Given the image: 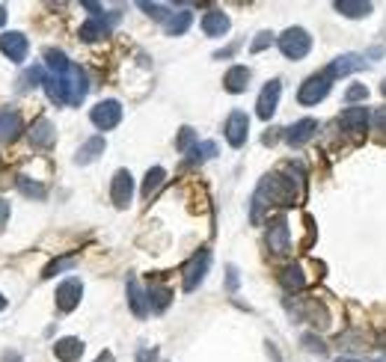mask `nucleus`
I'll list each match as a JSON object with an SVG mask.
<instances>
[{"instance_id":"obj_21","label":"nucleus","mask_w":386,"mask_h":362,"mask_svg":"<svg viewBox=\"0 0 386 362\" xmlns=\"http://www.w3.org/2000/svg\"><path fill=\"white\" fill-rule=\"evenodd\" d=\"M250 78H253V71L247 66H232L226 71V78H223V86H226V92L238 95V92H244L247 86H250Z\"/></svg>"},{"instance_id":"obj_1","label":"nucleus","mask_w":386,"mask_h":362,"mask_svg":"<svg viewBox=\"0 0 386 362\" xmlns=\"http://www.w3.org/2000/svg\"><path fill=\"white\" fill-rule=\"evenodd\" d=\"M297 196H301V179H289V176H282V172H270V176L261 179L259 190L253 196L250 220L259 223L265 205H282V208L297 205Z\"/></svg>"},{"instance_id":"obj_29","label":"nucleus","mask_w":386,"mask_h":362,"mask_svg":"<svg viewBox=\"0 0 386 362\" xmlns=\"http://www.w3.org/2000/svg\"><path fill=\"white\" fill-rule=\"evenodd\" d=\"M188 155H191V158H188V167H196V164H202V160H211V158L217 155V143H211V140L196 143Z\"/></svg>"},{"instance_id":"obj_4","label":"nucleus","mask_w":386,"mask_h":362,"mask_svg":"<svg viewBox=\"0 0 386 362\" xmlns=\"http://www.w3.org/2000/svg\"><path fill=\"white\" fill-rule=\"evenodd\" d=\"M208 267H211V249L208 246H202V249H196V253L191 256V261L184 265V279H181V288L184 291H196L199 285H202V279H205V273H208Z\"/></svg>"},{"instance_id":"obj_10","label":"nucleus","mask_w":386,"mask_h":362,"mask_svg":"<svg viewBox=\"0 0 386 362\" xmlns=\"http://www.w3.org/2000/svg\"><path fill=\"white\" fill-rule=\"evenodd\" d=\"M134 199V176L128 169H116L113 181H110V202L116 208H128Z\"/></svg>"},{"instance_id":"obj_41","label":"nucleus","mask_w":386,"mask_h":362,"mask_svg":"<svg viewBox=\"0 0 386 362\" xmlns=\"http://www.w3.org/2000/svg\"><path fill=\"white\" fill-rule=\"evenodd\" d=\"M6 223H9V202L6 199H0V232L6 229Z\"/></svg>"},{"instance_id":"obj_33","label":"nucleus","mask_w":386,"mask_h":362,"mask_svg":"<svg viewBox=\"0 0 386 362\" xmlns=\"http://www.w3.org/2000/svg\"><path fill=\"white\" fill-rule=\"evenodd\" d=\"M371 131H375L380 143H386V107L371 110Z\"/></svg>"},{"instance_id":"obj_17","label":"nucleus","mask_w":386,"mask_h":362,"mask_svg":"<svg viewBox=\"0 0 386 362\" xmlns=\"http://www.w3.org/2000/svg\"><path fill=\"white\" fill-rule=\"evenodd\" d=\"M232 27V21L226 12H220V9H208L205 15H202V33L208 36V39H220V36H226Z\"/></svg>"},{"instance_id":"obj_23","label":"nucleus","mask_w":386,"mask_h":362,"mask_svg":"<svg viewBox=\"0 0 386 362\" xmlns=\"http://www.w3.org/2000/svg\"><path fill=\"white\" fill-rule=\"evenodd\" d=\"M128 306L137 318H146L149 315V294L140 288V282H137L134 277L128 279Z\"/></svg>"},{"instance_id":"obj_7","label":"nucleus","mask_w":386,"mask_h":362,"mask_svg":"<svg viewBox=\"0 0 386 362\" xmlns=\"http://www.w3.org/2000/svg\"><path fill=\"white\" fill-rule=\"evenodd\" d=\"M92 125L98 131H113L116 125L122 122V104L116 102V98H107V102H98L92 107V113H90Z\"/></svg>"},{"instance_id":"obj_38","label":"nucleus","mask_w":386,"mask_h":362,"mask_svg":"<svg viewBox=\"0 0 386 362\" xmlns=\"http://www.w3.org/2000/svg\"><path fill=\"white\" fill-rule=\"evenodd\" d=\"M268 45H273V33H270V30H261V33L256 36V39H253L250 51H253V54H259V51H265Z\"/></svg>"},{"instance_id":"obj_24","label":"nucleus","mask_w":386,"mask_h":362,"mask_svg":"<svg viewBox=\"0 0 386 362\" xmlns=\"http://www.w3.org/2000/svg\"><path fill=\"white\" fill-rule=\"evenodd\" d=\"M146 294H149V309H152L155 315L167 312L170 303H172V288H167V285H152Z\"/></svg>"},{"instance_id":"obj_44","label":"nucleus","mask_w":386,"mask_h":362,"mask_svg":"<svg viewBox=\"0 0 386 362\" xmlns=\"http://www.w3.org/2000/svg\"><path fill=\"white\" fill-rule=\"evenodd\" d=\"M95 362H116V356H113V354H110V351H102V354H98V356H95Z\"/></svg>"},{"instance_id":"obj_36","label":"nucleus","mask_w":386,"mask_h":362,"mask_svg":"<svg viewBox=\"0 0 386 362\" xmlns=\"http://www.w3.org/2000/svg\"><path fill=\"white\" fill-rule=\"evenodd\" d=\"M137 6H140L143 12H146V15H152V18H158V21H164L167 24V18L172 15V12L164 6V4H146V0H140V4H137Z\"/></svg>"},{"instance_id":"obj_32","label":"nucleus","mask_w":386,"mask_h":362,"mask_svg":"<svg viewBox=\"0 0 386 362\" xmlns=\"http://www.w3.org/2000/svg\"><path fill=\"white\" fill-rule=\"evenodd\" d=\"M164 179H167V169H164V167H152V169H149V172H146V181H143V196H146V199L152 196L158 187L164 184Z\"/></svg>"},{"instance_id":"obj_22","label":"nucleus","mask_w":386,"mask_h":362,"mask_svg":"<svg viewBox=\"0 0 386 362\" xmlns=\"http://www.w3.org/2000/svg\"><path fill=\"white\" fill-rule=\"evenodd\" d=\"M104 137H90L81 148H78V155H74V164H81V167H86V164H92V160H98V155H104Z\"/></svg>"},{"instance_id":"obj_28","label":"nucleus","mask_w":386,"mask_h":362,"mask_svg":"<svg viewBox=\"0 0 386 362\" xmlns=\"http://www.w3.org/2000/svg\"><path fill=\"white\" fill-rule=\"evenodd\" d=\"M45 66L51 69V74H66V71H71L74 62L63 51H57V48H48V51H45Z\"/></svg>"},{"instance_id":"obj_46","label":"nucleus","mask_w":386,"mask_h":362,"mask_svg":"<svg viewBox=\"0 0 386 362\" xmlns=\"http://www.w3.org/2000/svg\"><path fill=\"white\" fill-rule=\"evenodd\" d=\"M0 309H6V297L4 294H0Z\"/></svg>"},{"instance_id":"obj_37","label":"nucleus","mask_w":386,"mask_h":362,"mask_svg":"<svg viewBox=\"0 0 386 362\" xmlns=\"http://www.w3.org/2000/svg\"><path fill=\"white\" fill-rule=\"evenodd\" d=\"M366 95H368V86L354 83V86H347V92H345V104H357V102H363Z\"/></svg>"},{"instance_id":"obj_11","label":"nucleus","mask_w":386,"mask_h":362,"mask_svg":"<svg viewBox=\"0 0 386 362\" xmlns=\"http://www.w3.org/2000/svg\"><path fill=\"white\" fill-rule=\"evenodd\" d=\"M0 51H4V57H9L12 62H24L27 60V51H30V42L24 33L9 30V33L0 36Z\"/></svg>"},{"instance_id":"obj_47","label":"nucleus","mask_w":386,"mask_h":362,"mask_svg":"<svg viewBox=\"0 0 386 362\" xmlns=\"http://www.w3.org/2000/svg\"><path fill=\"white\" fill-rule=\"evenodd\" d=\"M380 92H383V95H386V81H383V86H380Z\"/></svg>"},{"instance_id":"obj_20","label":"nucleus","mask_w":386,"mask_h":362,"mask_svg":"<svg viewBox=\"0 0 386 362\" xmlns=\"http://www.w3.org/2000/svg\"><path fill=\"white\" fill-rule=\"evenodd\" d=\"M54 356L60 362H78L83 356V342L74 339V335H66V339H57L54 344Z\"/></svg>"},{"instance_id":"obj_13","label":"nucleus","mask_w":386,"mask_h":362,"mask_svg":"<svg viewBox=\"0 0 386 362\" xmlns=\"http://www.w3.org/2000/svg\"><path fill=\"white\" fill-rule=\"evenodd\" d=\"M368 66H371V62H368L366 57H359V54H342V57H336L324 71H327L330 78L336 81V78H345V74L363 71V69H368Z\"/></svg>"},{"instance_id":"obj_31","label":"nucleus","mask_w":386,"mask_h":362,"mask_svg":"<svg viewBox=\"0 0 386 362\" xmlns=\"http://www.w3.org/2000/svg\"><path fill=\"white\" fill-rule=\"evenodd\" d=\"M45 81H48L45 69L42 66H33V69H27V71L21 74V86H18V90L24 92V90H33V86H45Z\"/></svg>"},{"instance_id":"obj_8","label":"nucleus","mask_w":386,"mask_h":362,"mask_svg":"<svg viewBox=\"0 0 386 362\" xmlns=\"http://www.w3.org/2000/svg\"><path fill=\"white\" fill-rule=\"evenodd\" d=\"M223 134H226V143L232 148H241L247 143V137H250V116L244 110H232L226 125H223Z\"/></svg>"},{"instance_id":"obj_3","label":"nucleus","mask_w":386,"mask_h":362,"mask_svg":"<svg viewBox=\"0 0 386 362\" xmlns=\"http://www.w3.org/2000/svg\"><path fill=\"white\" fill-rule=\"evenodd\" d=\"M277 48L282 51L285 60H303L309 51H312V36H309L303 27H289L277 39Z\"/></svg>"},{"instance_id":"obj_42","label":"nucleus","mask_w":386,"mask_h":362,"mask_svg":"<svg viewBox=\"0 0 386 362\" xmlns=\"http://www.w3.org/2000/svg\"><path fill=\"white\" fill-rule=\"evenodd\" d=\"M229 288L232 291L238 288V270H235V267H229Z\"/></svg>"},{"instance_id":"obj_43","label":"nucleus","mask_w":386,"mask_h":362,"mask_svg":"<svg viewBox=\"0 0 386 362\" xmlns=\"http://www.w3.org/2000/svg\"><path fill=\"white\" fill-rule=\"evenodd\" d=\"M4 362H24V359H21L18 351H6V354H4Z\"/></svg>"},{"instance_id":"obj_18","label":"nucleus","mask_w":386,"mask_h":362,"mask_svg":"<svg viewBox=\"0 0 386 362\" xmlns=\"http://www.w3.org/2000/svg\"><path fill=\"white\" fill-rule=\"evenodd\" d=\"M30 134V143L36 146V148H51L54 143H57V128H54V122L51 119H36L33 122V128L27 131Z\"/></svg>"},{"instance_id":"obj_14","label":"nucleus","mask_w":386,"mask_h":362,"mask_svg":"<svg viewBox=\"0 0 386 362\" xmlns=\"http://www.w3.org/2000/svg\"><path fill=\"white\" fill-rule=\"evenodd\" d=\"M119 21V12H113V15H98V18H90L81 27V39L83 42H98L104 39V36H110V30H113V24Z\"/></svg>"},{"instance_id":"obj_16","label":"nucleus","mask_w":386,"mask_h":362,"mask_svg":"<svg viewBox=\"0 0 386 362\" xmlns=\"http://www.w3.org/2000/svg\"><path fill=\"white\" fill-rule=\"evenodd\" d=\"M66 78V86H69V107H78L83 98H86V90H90V83H86V71L71 66V71L63 74Z\"/></svg>"},{"instance_id":"obj_40","label":"nucleus","mask_w":386,"mask_h":362,"mask_svg":"<svg viewBox=\"0 0 386 362\" xmlns=\"http://www.w3.org/2000/svg\"><path fill=\"white\" fill-rule=\"evenodd\" d=\"M158 347H140V351H137V359L134 362H158Z\"/></svg>"},{"instance_id":"obj_26","label":"nucleus","mask_w":386,"mask_h":362,"mask_svg":"<svg viewBox=\"0 0 386 362\" xmlns=\"http://www.w3.org/2000/svg\"><path fill=\"white\" fill-rule=\"evenodd\" d=\"M280 285L285 291H303L306 288V277H303V267L301 265H289L280 273Z\"/></svg>"},{"instance_id":"obj_6","label":"nucleus","mask_w":386,"mask_h":362,"mask_svg":"<svg viewBox=\"0 0 386 362\" xmlns=\"http://www.w3.org/2000/svg\"><path fill=\"white\" fill-rule=\"evenodd\" d=\"M339 125H342L345 134H351L354 140L359 143V140L366 137L368 125H371V110H368V107H347V110H342Z\"/></svg>"},{"instance_id":"obj_48","label":"nucleus","mask_w":386,"mask_h":362,"mask_svg":"<svg viewBox=\"0 0 386 362\" xmlns=\"http://www.w3.org/2000/svg\"><path fill=\"white\" fill-rule=\"evenodd\" d=\"M339 362H347V359H339Z\"/></svg>"},{"instance_id":"obj_5","label":"nucleus","mask_w":386,"mask_h":362,"mask_svg":"<svg viewBox=\"0 0 386 362\" xmlns=\"http://www.w3.org/2000/svg\"><path fill=\"white\" fill-rule=\"evenodd\" d=\"M265 241H268V249H270V253H277V256H289V253H291L289 220H285L282 214H280V217H273V220L268 223V235H265Z\"/></svg>"},{"instance_id":"obj_45","label":"nucleus","mask_w":386,"mask_h":362,"mask_svg":"<svg viewBox=\"0 0 386 362\" xmlns=\"http://www.w3.org/2000/svg\"><path fill=\"white\" fill-rule=\"evenodd\" d=\"M4 21H6V9L0 6V27H4Z\"/></svg>"},{"instance_id":"obj_30","label":"nucleus","mask_w":386,"mask_h":362,"mask_svg":"<svg viewBox=\"0 0 386 362\" xmlns=\"http://www.w3.org/2000/svg\"><path fill=\"white\" fill-rule=\"evenodd\" d=\"M15 187H18L24 196H30V199H45V196H48V187L39 184V181H33L30 176H18V179H15Z\"/></svg>"},{"instance_id":"obj_39","label":"nucleus","mask_w":386,"mask_h":362,"mask_svg":"<svg viewBox=\"0 0 386 362\" xmlns=\"http://www.w3.org/2000/svg\"><path fill=\"white\" fill-rule=\"evenodd\" d=\"M303 344H306V351H312V354H327V347H324L321 339H315L312 333H306V335H303Z\"/></svg>"},{"instance_id":"obj_34","label":"nucleus","mask_w":386,"mask_h":362,"mask_svg":"<svg viewBox=\"0 0 386 362\" xmlns=\"http://www.w3.org/2000/svg\"><path fill=\"white\" fill-rule=\"evenodd\" d=\"M69 267H74V256H66V258H54L51 265H48V267L42 270V279H51V277H57L60 270H69Z\"/></svg>"},{"instance_id":"obj_2","label":"nucleus","mask_w":386,"mask_h":362,"mask_svg":"<svg viewBox=\"0 0 386 362\" xmlns=\"http://www.w3.org/2000/svg\"><path fill=\"white\" fill-rule=\"evenodd\" d=\"M330 90H333V78L327 71H318V74H312V78H306L301 83V90H297V102H301L303 107H315V104H321L324 98L330 95Z\"/></svg>"},{"instance_id":"obj_35","label":"nucleus","mask_w":386,"mask_h":362,"mask_svg":"<svg viewBox=\"0 0 386 362\" xmlns=\"http://www.w3.org/2000/svg\"><path fill=\"white\" fill-rule=\"evenodd\" d=\"M193 146H196V131L193 128H181L179 137H176V148H179L181 155H188Z\"/></svg>"},{"instance_id":"obj_15","label":"nucleus","mask_w":386,"mask_h":362,"mask_svg":"<svg viewBox=\"0 0 386 362\" xmlns=\"http://www.w3.org/2000/svg\"><path fill=\"white\" fill-rule=\"evenodd\" d=\"M315 131H318V119H301V122H294L291 128H285V143L291 148H301L312 140Z\"/></svg>"},{"instance_id":"obj_25","label":"nucleus","mask_w":386,"mask_h":362,"mask_svg":"<svg viewBox=\"0 0 386 362\" xmlns=\"http://www.w3.org/2000/svg\"><path fill=\"white\" fill-rule=\"evenodd\" d=\"M333 6L339 9L345 18H366V15H371V12H375V6L366 4V0H336Z\"/></svg>"},{"instance_id":"obj_19","label":"nucleus","mask_w":386,"mask_h":362,"mask_svg":"<svg viewBox=\"0 0 386 362\" xmlns=\"http://www.w3.org/2000/svg\"><path fill=\"white\" fill-rule=\"evenodd\" d=\"M21 131H24V125H21V113H18V110H0V143L18 140Z\"/></svg>"},{"instance_id":"obj_9","label":"nucleus","mask_w":386,"mask_h":362,"mask_svg":"<svg viewBox=\"0 0 386 362\" xmlns=\"http://www.w3.org/2000/svg\"><path fill=\"white\" fill-rule=\"evenodd\" d=\"M280 95H282V81L280 78H273L265 83V90L259 92V102H256V116L259 119H273V113H277V107H280Z\"/></svg>"},{"instance_id":"obj_27","label":"nucleus","mask_w":386,"mask_h":362,"mask_svg":"<svg viewBox=\"0 0 386 362\" xmlns=\"http://www.w3.org/2000/svg\"><path fill=\"white\" fill-rule=\"evenodd\" d=\"M191 24H193V12L181 9V12H172V15L167 18L164 30H167V36H184L191 30Z\"/></svg>"},{"instance_id":"obj_12","label":"nucleus","mask_w":386,"mask_h":362,"mask_svg":"<svg viewBox=\"0 0 386 362\" xmlns=\"http://www.w3.org/2000/svg\"><path fill=\"white\" fill-rule=\"evenodd\" d=\"M81 297H83V282L81 279H66V282H60V288H57V309L60 312H74L81 306Z\"/></svg>"}]
</instances>
